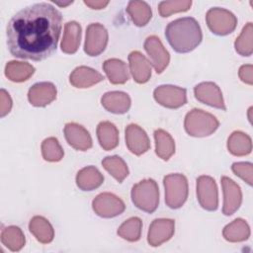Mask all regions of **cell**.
Returning <instances> with one entry per match:
<instances>
[{"label":"cell","mask_w":253,"mask_h":253,"mask_svg":"<svg viewBox=\"0 0 253 253\" xmlns=\"http://www.w3.org/2000/svg\"><path fill=\"white\" fill-rule=\"evenodd\" d=\"M62 15L49 3L41 2L17 12L7 26L10 53L18 58L41 61L57 47Z\"/></svg>","instance_id":"6da1fadb"},{"label":"cell","mask_w":253,"mask_h":253,"mask_svg":"<svg viewBox=\"0 0 253 253\" xmlns=\"http://www.w3.org/2000/svg\"><path fill=\"white\" fill-rule=\"evenodd\" d=\"M165 37L172 48L179 53L194 50L203 40L201 27L192 17L179 18L170 22L165 29Z\"/></svg>","instance_id":"7a4b0ae2"},{"label":"cell","mask_w":253,"mask_h":253,"mask_svg":"<svg viewBox=\"0 0 253 253\" xmlns=\"http://www.w3.org/2000/svg\"><path fill=\"white\" fill-rule=\"evenodd\" d=\"M131 201L139 210L152 213L159 204V190L153 179L142 180L132 186Z\"/></svg>","instance_id":"3957f363"},{"label":"cell","mask_w":253,"mask_h":253,"mask_svg":"<svg viewBox=\"0 0 253 253\" xmlns=\"http://www.w3.org/2000/svg\"><path fill=\"white\" fill-rule=\"evenodd\" d=\"M184 126L188 134L195 137H204L213 133L219 123L213 115L203 110L194 109L186 115Z\"/></svg>","instance_id":"277c9868"},{"label":"cell","mask_w":253,"mask_h":253,"mask_svg":"<svg viewBox=\"0 0 253 253\" xmlns=\"http://www.w3.org/2000/svg\"><path fill=\"white\" fill-rule=\"evenodd\" d=\"M165 203L171 209L181 208L188 198V181L183 174L174 173L164 177Z\"/></svg>","instance_id":"5b68a950"},{"label":"cell","mask_w":253,"mask_h":253,"mask_svg":"<svg viewBox=\"0 0 253 253\" xmlns=\"http://www.w3.org/2000/svg\"><path fill=\"white\" fill-rule=\"evenodd\" d=\"M209 29L217 36H225L232 33L237 25V19L233 13L223 8H211L206 15Z\"/></svg>","instance_id":"8992f818"},{"label":"cell","mask_w":253,"mask_h":253,"mask_svg":"<svg viewBox=\"0 0 253 253\" xmlns=\"http://www.w3.org/2000/svg\"><path fill=\"white\" fill-rule=\"evenodd\" d=\"M93 211L101 217H115L124 212L125 203L116 195L111 193H102L98 195L92 203Z\"/></svg>","instance_id":"52a82bcc"},{"label":"cell","mask_w":253,"mask_h":253,"mask_svg":"<svg viewBox=\"0 0 253 253\" xmlns=\"http://www.w3.org/2000/svg\"><path fill=\"white\" fill-rule=\"evenodd\" d=\"M197 197L201 207L207 211H215L218 207V194L215 181L210 176L197 179Z\"/></svg>","instance_id":"ba28073f"},{"label":"cell","mask_w":253,"mask_h":253,"mask_svg":"<svg viewBox=\"0 0 253 253\" xmlns=\"http://www.w3.org/2000/svg\"><path fill=\"white\" fill-rule=\"evenodd\" d=\"M108 43V32L99 23H92L87 27L84 51L90 56L101 54Z\"/></svg>","instance_id":"9c48e42d"},{"label":"cell","mask_w":253,"mask_h":253,"mask_svg":"<svg viewBox=\"0 0 253 253\" xmlns=\"http://www.w3.org/2000/svg\"><path fill=\"white\" fill-rule=\"evenodd\" d=\"M153 96L158 104L169 109H177L187 103L186 89L178 86H159L154 90Z\"/></svg>","instance_id":"30bf717a"},{"label":"cell","mask_w":253,"mask_h":253,"mask_svg":"<svg viewBox=\"0 0 253 253\" xmlns=\"http://www.w3.org/2000/svg\"><path fill=\"white\" fill-rule=\"evenodd\" d=\"M144 48L156 73H161L170 61L169 52L165 49L161 41L155 36H150L144 42Z\"/></svg>","instance_id":"8fae6325"},{"label":"cell","mask_w":253,"mask_h":253,"mask_svg":"<svg viewBox=\"0 0 253 253\" xmlns=\"http://www.w3.org/2000/svg\"><path fill=\"white\" fill-rule=\"evenodd\" d=\"M175 221L170 218L154 219L148 230L147 241L153 246H160L162 243L168 241L174 234Z\"/></svg>","instance_id":"7c38bea8"},{"label":"cell","mask_w":253,"mask_h":253,"mask_svg":"<svg viewBox=\"0 0 253 253\" xmlns=\"http://www.w3.org/2000/svg\"><path fill=\"white\" fill-rule=\"evenodd\" d=\"M221 186L223 191L222 212L225 215H231L241 205L242 193L240 187L228 177H221Z\"/></svg>","instance_id":"4fadbf2b"},{"label":"cell","mask_w":253,"mask_h":253,"mask_svg":"<svg viewBox=\"0 0 253 253\" xmlns=\"http://www.w3.org/2000/svg\"><path fill=\"white\" fill-rule=\"evenodd\" d=\"M194 94L198 101L211 107L225 110L222 93L219 87L213 82H203L194 88Z\"/></svg>","instance_id":"5bb4252c"},{"label":"cell","mask_w":253,"mask_h":253,"mask_svg":"<svg viewBox=\"0 0 253 253\" xmlns=\"http://www.w3.org/2000/svg\"><path fill=\"white\" fill-rule=\"evenodd\" d=\"M126 144L128 150L135 155H141L150 148L146 132L134 124L128 125L126 128Z\"/></svg>","instance_id":"9a60e30c"},{"label":"cell","mask_w":253,"mask_h":253,"mask_svg":"<svg viewBox=\"0 0 253 253\" xmlns=\"http://www.w3.org/2000/svg\"><path fill=\"white\" fill-rule=\"evenodd\" d=\"M64 136L70 146L76 150L85 151L92 147L90 133L82 126L75 123H68L64 126Z\"/></svg>","instance_id":"2e32d148"},{"label":"cell","mask_w":253,"mask_h":253,"mask_svg":"<svg viewBox=\"0 0 253 253\" xmlns=\"http://www.w3.org/2000/svg\"><path fill=\"white\" fill-rule=\"evenodd\" d=\"M56 98V87L50 82L33 85L28 92L29 102L35 107H44Z\"/></svg>","instance_id":"e0dca14e"},{"label":"cell","mask_w":253,"mask_h":253,"mask_svg":"<svg viewBox=\"0 0 253 253\" xmlns=\"http://www.w3.org/2000/svg\"><path fill=\"white\" fill-rule=\"evenodd\" d=\"M129 71L137 83H145L151 76V63L139 51H132L128 55Z\"/></svg>","instance_id":"ac0fdd59"},{"label":"cell","mask_w":253,"mask_h":253,"mask_svg":"<svg viewBox=\"0 0 253 253\" xmlns=\"http://www.w3.org/2000/svg\"><path fill=\"white\" fill-rule=\"evenodd\" d=\"M101 103L102 106L110 113L125 114L130 107V98L125 92L112 91L103 95Z\"/></svg>","instance_id":"d6986e66"},{"label":"cell","mask_w":253,"mask_h":253,"mask_svg":"<svg viewBox=\"0 0 253 253\" xmlns=\"http://www.w3.org/2000/svg\"><path fill=\"white\" fill-rule=\"evenodd\" d=\"M104 80V76L88 66L76 67L70 74V83L77 88H88Z\"/></svg>","instance_id":"ffe728a7"},{"label":"cell","mask_w":253,"mask_h":253,"mask_svg":"<svg viewBox=\"0 0 253 253\" xmlns=\"http://www.w3.org/2000/svg\"><path fill=\"white\" fill-rule=\"evenodd\" d=\"M104 182L101 172L94 166L82 168L76 175V184L82 191H92L100 187Z\"/></svg>","instance_id":"44dd1931"},{"label":"cell","mask_w":253,"mask_h":253,"mask_svg":"<svg viewBox=\"0 0 253 253\" xmlns=\"http://www.w3.org/2000/svg\"><path fill=\"white\" fill-rule=\"evenodd\" d=\"M103 69L109 81L113 84H124L129 78L127 66L123 60L117 58L107 59L103 63Z\"/></svg>","instance_id":"7402d4cb"},{"label":"cell","mask_w":253,"mask_h":253,"mask_svg":"<svg viewBox=\"0 0 253 253\" xmlns=\"http://www.w3.org/2000/svg\"><path fill=\"white\" fill-rule=\"evenodd\" d=\"M81 39V26L75 22H67L64 26L63 39L61 41V50L65 53L77 51Z\"/></svg>","instance_id":"603a6c76"},{"label":"cell","mask_w":253,"mask_h":253,"mask_svg":"<svg viewBox=\"0 0 253 253\" xmlns=\"http://www.w3.org/2000/svg\"><path fill=\"white\" fill-rule=\"evenodd\" d=\"M97 137L101 147L105 150H112L119 144V130L110 122H101L98 125Z\"/></svg>","instance_id":"cb8c5ba5"},{"label":"cell","mask_w":253,"mask_h":253,"mask_svg":"<svg viewBox=\"0 0 253 253\" xmlns=\"http://www.w3.org/2000/svg\"><path fill=\"white\" fill-rule=\"evenodd\" d=\"M29 228L31 233L41 243H49L54 237V231L51 224L42 216H34L30 221Z\"/></svg>","instance_id":"d4e9b609"},{"label":"cell","mask_w":253,"mask_h":253,"mask_svg":"<svg viewBox=\"0 0 253 253\" xmlns=\"http://www.w3.org/2000/svg\"><path fill=\"white\" fill-rule=\"evenodd\" d=\"M126 12L137 27L145 26L152 15L151 8L144 1H129L126 7Z\"/></svg>","instance_id":"484cf974"},{"label":"cell","mask_w":253,"mask_h":253,"mask_svg":"<svg viewBox=\"0 0 253 253\" xmlns=\"http://www.w3.org/2000/svg\"><path fill=\"white\" fill-rule=\"evenodd\" d=\"M228 151L235 156H244L251 152V138L244 132L234 131L227 140Z\"/></svg>","instance_id":"4316f807"},{"label":"cell","mask_w":253,"mask_h":253,"mask_svg":"<svg viewBox=\"0 0 253 253\" xmlns=\"http://www.w3.org/2000/svg\"><path fill=\"white\" fill-rule=\"evenodd\" d=\"M155 152L163 160H168L175 152V142L172 136L163 129L154 131Z\"/></svg>","instance_id":"83f0119b"},{"label":"cell","mask_w":253,"mask_h":253,"mask_svg":"<svg viewBox=\"0 0 253 253\" xmlns=\"http://www.w3.org/2000/svg\"><path fill=\"white\" fill-rule=\"evenodd\" d=\"M222 234L230 242L244 241L250 236V228L244 219L236 218L223 228Z\"/></svg>","instance_id":"f1b7e54d"},{"label":"cell","mask_w":253,"mask_h":253,"mask_svg":"<svg viewBox=\"0 0 253 253\" xmlns=\"http://www.w3.org/2000/svg\"><path fill=\"white\" fill-rule=\"evenodd\" d=\"M35 72L34 66L27 62L10 61L6 64L5 75L13 82H23L29 79Z\"/></svg>","instance_id":"f546056e"},{"label":"cell","mask_w":253,"mask_h":253,"mask_svg":"<svg viewBox=\"0 0 253 253\" xmlns=\"http://www.w3.org/2000/svg\"><path fill=\"white\" fill-rule=\"evenodd\" d=\"M1 242L11 251H19L25 245V236L18 226H8L2 229Z\"/></svg>","instance_id":"4dcf8cb0"},{"label":"cell","mask_w":253,"mask_h":253,"mask_svg":"<svg viewBox=\"0 0 253 253\" xmlns=\"http://www.w3.org/2000/svg\"><path fill=\"white\" fill-rule=\"evenodd\" d=\"M102 165L119 183L128 175L127 165L120 156H108L102 160Z\"/></svg>","instance_id":"1f68e13d"},{"label":"cell","mask_w":253,"mask_h":253,"mask_svg":"<svg viewBox=\"0 0 253 253\" xmlns=\"http://www.w3.org/2000/svg\"><path fill=\"white\" fill-rule=\"evenodd\" d=\"M141 227L142 221L139 217H130L119 227L118 234L127 241H137L140 238Z\"/></svg>","instance_id":"d6a6232c"},{"label":"cell","mask_w":253,"mask_h":253,"mask_svg":"<svg viewBox=\"0 0 253 253\" xmlns=\"http://www.w3.org/2000/svg\"><path fill=\"white\" fill-rule=\"evenodd\" d=\"M252 32H253V25L251 22H249L243 28L239 37L236 39L234 42V47H235V50L240 55L250 56L252 54V51H253Z\"/></svg>","instance_id":"836d02e7"},{"label":"cell","mask_w":253,"mask_h":253,"mask_svg":"<svg viewBox=\"0 0 253 253\" xmlns=\"http://www.w3.org/2000/svg\"><path fill=\"white\" fill-rule=\"evenodd\" d=\"M42 153L44 160L56 162L62 159L64 152L55 137H48L42 143Z\"/></svg>","instance_id":"e575fe53"},{"label":"cell","mask_w":253,"mask_h":253,"mask_svg":"<svg viewBox=\"0 0 253 253\" xmlns=\"http://www.w3.org/2000/svg\"><path fill=\"white\" fill-rule=\"evenodd\" d=\"M191 5H192L191 0L162 1L158 5V10L161 17H168L173 13L188 11Z\"/></svg>","instance_id":"d590c367"},{"label":"cell","mask_w":253,"mask_h":253,"mask_svg":"<svg viewBox=\"0 0 253 253\" xmlns=\"http://www.w3.org/2000/svg\"><path fill=\"white\" fill-rule=\"evenodd\" d=\"M233 173L244 180L249 186H252V170L253 166L250 162H235L231 166Z\"/></svg>","instance_id":"8d00e7d4"},{"label":"cell","mask_w":253,"mask_h":253,"mask_svg":"<svg viewBox=\"0 0 253 253\" xmlns=\"http://www.w3.org/2000/svg\"><path fill=\"white\" fill-rule=\"evenodd\" d=\"M12 108V100L7 91L1 89L0 91V116L4 117L10 113Z\"/></svg>","instance_id":"74e56055"},{"label":"cell","mask_w":253,"mask_h":253,"mask_svg":"<svg viewBox=\"0 0 253 253\" xmlns=\"http://www.w3.org/2000/svg\"><path fill=\"white\" fill-rule=\"evenodd\" d=\"M252 65L251 64H246V65H242L239 68V77L240 79L244 82L247 83L249 85L253 84V79H252Z\"/></svg>","instance_id":"f35d334b"},{"label":"cell","mask_w":253,"mask_h":253,"mask_svg":"<svg viewBox=\"0 0 253 253\" xmlns=\"http://www.w3.org/2000/svg\"><path fill=\"white\" fill-rule=\"evenodd\" d=\"M84 4L89 6L91 9H96V10H100L105 8L108 4L109 1H96V0H85Z\"/></svg>","instance_id":"ab89813d"},{"label":"cell","mask_w":253,"mask_h":253,"mask_svg":"<svg viewBox=\"0 0 253 253\" xmlns=\"http://www.w3.org/2000/svg\"><path fill=\"white\" fill-rule=\"evenodd\" d=\"M56 5H58V6H60V7H65V6H67V5H69V4H71L72 2H67V3H59V2H54Z\"/></svg>","instance_id":"60d3db41"}]
</instances>
